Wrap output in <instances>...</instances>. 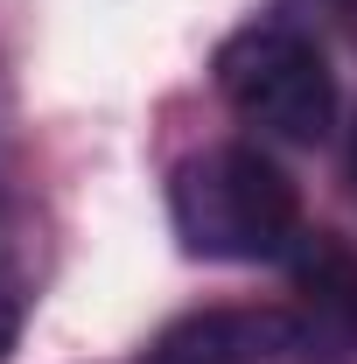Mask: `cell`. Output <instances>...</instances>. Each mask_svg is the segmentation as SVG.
<instances>
[{"label":"cell","instance_id":"cell-5","mask_svg":"<svg viewBox=\"0 0 357 364\" xmlns=\"http://www.w3.org/2000/svg\"><path fill=\"white\" fill-rule=\"evenodd\" d=\"M28 309H36V225L21 203L0 196V364L14 358Z\"/></svg>","mask_w":357,"mask_h":364},{"label":"cell","instance_id":"cell-4","mask_svg":"<svg viewBox=\"0 0 357 364\" xmlns=\"http://www.w3.org/2000/svg\"><path fill=\"white\" fill-rule=\"evenodd\" d=\"M302 358V329L280 309H260V301H218V309H189L176 316L140 364H287Z\"/></svg>","mask_w":357,"mask_h":364},{"label":"cell","instance_id":"cell-6","mask_svg":"<svg viewBox=\"0 0 357 364\" xmlns=\"http://www.w3.org/2000/svg\"><path fill=\"white\" fill-rule=\"evenodd\" d=\"M315 7H329V14H343V21H357V0H315Z\"/></svg>","mask_w":357,"mask_h":364},{"label":"cell","instance_id":"cell-2","mask_svg":"<svg viewBox=\"0 0 357 364\" xmlns=\"http://www.w3.org/2000/svg\"><path fill=\"white\" fill-rule=\"evenodd\" d=\"M218 98L252 127L260 140H287V147H315L329 140L336 112H343V91L336 70L309 28L294 21H245L218 43Z\"/></svg>","mask_w":357,"mask_h":364},{"label":"cell","instance_id":"cell-7","mask_svg":"<svg viewBox=\"0 0 357 364\" xmlns=\"http://www.w3.org/2000/svg\"><path fill=\"white\" fill-rule=\"evenodd\" d=\"M351 182H357V134H351Z\"/></svg>","mask_w":357,"mask_h":364},{"label":"cell","instance_id":"cell-1","mask_svg":"<svg viewBox=\"0 0 357 364\" xmlns=\"http://www.w3.org/2000/svg\"><path fill=\"white\" fill-rule=\"evenodd\" d=\"M169 225L189 259L260 267L302 238V189L260 140H218L182 154L169 176Z\"/></svg>","mask_w":357,"mask_h":364},{"label":"cell","instance_id":"cell-3","mask_svg":"<svg viewBox=\"0 0 357 364\" xmlns=\"http://www.w3.org/2000/svg\"><path fill=\"white\" fill-rule=\"evenodd\" d=\"M280 267L302 358H357V245L329 225H302Z\"/></svg>","mask_w":357,"mask_h":364}]
</instances>
